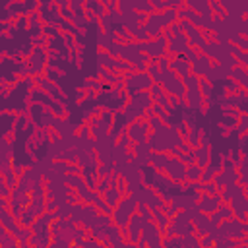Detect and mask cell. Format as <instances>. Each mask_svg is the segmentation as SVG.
<instances>
[{"mask_svg": "<svg viewBox=\"0 0 248 248\" xmlns=\"http://www.w3.org/2000/svg\"><path fill=\"white\" fill-rule=\"evenodd\" d=\"M0 225L12 234L14 231H16V227H17V221H16V217L12 215V211L6 207V209H0Z\"/></svg>", "mask_w": 248, "mask_h": 248, "instance_id": "cell-17", "label": "cell"}, {"mask_svg": "<svg viewBox=\"0 0 248 248\" xmlns=\"http://www.w3.org/2000/svg\"><path fill=\"white\" fill-rule=\"evenodd\" d=\"M145 219L136 211L132 217H130V221H128V227H126V238H128V242H132V244H136L138 240H140V236H141V231H143V227H145Z\"/></svg>", "mask_w": 248, "mask_h": 248, "instance_id": "cell-7", "label": "cell"}, {"mask_svg": "<svg viewBox=\"0 0 248 248\" xmlns=\"http://www.w3.org/2000/svg\"><path fill=\"white\" fill-rule=\"evenodd\" d=\"M196 205H198V211H200V213L211 215V213H213V211H217V207L221 205V196H219V192H217V194H213V196L202 194V196H200V200L196 202Z\"/></svg>", "mask_w": 248, "mask_h": 248, "instance_id": "cell-10", "label": "cell"}, {"mask_svg": "<svg viewBox=\"0 0 248 248\" xmlns=\"http://www.w3.org/2000/svg\"><path fill=\"white\" fill-rule=\"evenodd\" d=\"M130 33H132V37H134V39H138L140 43H147V41H149V35L145 33L143 25H138V27H136V29H132Z\"/></svg>", "mask_w": 248, "mask_h": 248, "instance_id": "cell-27", "label": "cell"}, {"mask_svg": "<svg viewBox=\"0 0 248 248\" xmlns=\"http://www.w3.org/2000/svg\"><path fill=\"white\" fill-rule=\"evenodd\" d=\"M169 68L182 79L186 76H190V64L184 60V56H174L170 62H169Z\"/></svg>", "mask_w": 248, "mask_h": 248, "instance_id": "cell-14", "label": "cell"}, {"mask_svg": "<svg viewBox=\"0 0 248 248\" xmlns=\"http://www.w3.org/2000/svg\"><path fill=\"white\" fill-rule=\"evenodd\" d=\"M145 74L151 78V81H153V83H159V81H161V70H159L157 62H153V60H151V62L147 64V68H145Z\"/></svg>", "mask_w": 248, "mask_h": 248, "instance_id": "cell-26", "label": "cell"}, {"mask_svg": "<svg viewBox=\"0 0 248 248\" xmlns=\"http://www.w3.org/2000/svg\"><path fill=\"white\" fill-rule=\"evenodd\" d=\"M202 178V169L194 163V165H188L186 167V182H200Z\"/></svg>", "mask_w": 248, "mask_h": 248, "instance_id": "cell-23", "label": "cell"}, {"mask_svg": "<svg viewBox=\"0 0 248 248\" xmlns=\"http://www.w3.org/2000/svg\"><path fill=\"white\" fill-rule=\"evenodd\" d=\"M136 207H138V202H136L132 196H124V198L112 207V213H110V221H112V225H116L118 229L126 231L130 217L136 213Z\"/></svg>", "mask_w": 248, "mask_h": 248, "instance_id": "cell-1", "label": "cell"}, {"mask_svg": "<svg viewBox=\"0 0 248 248\" xmlns=\"http://www.w3.org/2000/svg\"><path fill=\"white\" fill-rule=\"evenodd\" d=\"M217 215L225 221V219H231V217H232V211H231V207H229L227 203H221V205L217 207Z\"/></svg>", "mask_w": 248, "mask_h": 248, "instance_id": "cell-29", "label": "cell"}, {"mask_svg": "<svg viewBox=\"0 0 248 248\" xmlns=\"http://www.w3.org/2000/svg\"><path fill=\"white\" fill-rule=\"evenodd\" d=\"M227 87H229V89H238V83H236V81H232V79H231V81H229V83H227Z\"/></svg>", "mask_w": 248, "mask_h": 248, "instance_id": "cell-35", "label": "cell"}, {"mask_svg": "<svg viewBox=\"0 0 248 248\" xmlns=\"http://www.w3.org/2000/svg\"><path fill=\"white\" fill-rule=\"evenodd\" d=\"M192 157L196 161V165L200 169H203L207 163H209V157H211V149H209V143H200L198 147L192 149Z\"/></svg>", "mask_w": 248, "mask_h": 248, "instance_id": "cell-13", "label": "cell"}, {"mask_svg": "<svg viewBox=\"0 0 248 248\" xmlns=\"http://www.w3.org/2000/svg\"><path fill=\"white\" fill-rule=\"evenodd\" d=\"M141 52H145L149 56V60H153V62L163 58L167 54V39H165V35H159L155 39H149L147 43H141Z\"/></svg>", "mask_w": 248, "mask_h": 248, "instance_id": "cell-3", "label": "cell"}, {"mask_svg": "<svg viewBox=\"0 0 248 248\" xmlns=\"http://www.w3.org/2000/svg\"><path fill=\"white\" fill-rule=\"evenodd\" d=\"M143 29H145V33L149 35V39H155V37H159V35H161V29H163V21H161V16H159L157 12L149 14V16L145 17V21H143Z\"/></svg>", "mask_w": 248, "mask_h": 248, "instance_id": "cell-11", "label": "cell"}, {"mask_svg": "<svg viewBox=\"0 0 248 248\" xmlns=\"http://www.w3.org/2000/svg\"><path fill=\"white\" fill-rule=\"evenodd\" d=\"M149 132H151L149 130V124L143 118H138V120L130 122L128 128H126V136H128V140L132 143H143V141H147Z\"/></svg>", "mask_w": 248, "mask_h": 248, "instance_id": "cell-4", "label": "cell"}, {"mask_svg": "<svg viewBox=\"0 0 248 248\" xmlns=\"http://www.w3.org/2000/svg\"><path fill=\"white\" fill-rule=\"evenodd\" d=\"M165 172H167V178L172 180L174 184L186 182V165L178 157H169V163L165 167Z\"/></svg>", "mask_w": 248, "mask_h": 248, "instance_id": "cell-6", "label": "cell"}, {"mask_svg": "<svg viewBox=\"0 0 248 248\" xmlns=\"http://www.w3.org/2000/svg\"><path fill=\"white\" fill-rule=\"evenodd\" d=\"M147 248H161V240H163V232L157 229V225L153 221H147L143 231H141V236H140Z\"/></svg>", "mask_w": 248, "mask_h": 248, "instance_id": "cell-8", "label": "cell"}, {"mask_svg": "<svg viewBox=\"0 0 248 248\" xmlns=\"http://www.w3.org/2000/svg\"><path fill=\"white\" fill-rule=\"evenodd\" d=\"M81 176H83L87 188L95 190V186H97V182H99V174H97V170H93V169H83V170H81Z\"/></svg>", "mask_w": 248, "mask_h": 248, "instance_id": "cell-21", "label": "cell"}, {"mask_svg": "<svg viewBox=\"0 0 248 248\" xmlns=\"http://www.w3.org/2000/svg\"><path fill=\"white\" fill-rule=\"evenodd\" d=\"M0 248H17V240L8 232V234L0 240Z\"/></svg>", "mask_w": 248, "mask_h": 248, "instance_id": "cell-28", "label": "cell"}, {"mask_svg": "<svg viewBox=\"0 0 248 248\" xmlns=\"http://www.w3.org/2000/svg\"><path fill=\"white\" fill-rule=\"evenodd\" d=\"M219 190H217V186L213 184V182H205V184H202V194H207V196H213V194H217Z\"/></svg>", "mask_w": 248, "mask_h": 248, "instance_id": "cell-31", "label": "cell"}, {"mask_svg": "<svg viewBox=\"0 0 248 248\" xmlns=\"http://www.w3.org/2000/svg\"><path fill=\"white\" fill-rule=\"evenodd\" d=\"M10 194H12V190L6 186V180H4V176L0 174V198L8 200V198H10Z\"/></svg>", "mask_w": 248, "mask_h": 248, "instance_id": "cell-32", "label": "cell"}, {"mask_svg": "<svg viewBox=\"0 0 248 248\" xmlns=\"http://www.w3.org/2000/svg\"><path fill=\"white\" fill-rule=\"evenodd\" d=\"M213 238L209 236V234H203V236H200V248H213Z\"/></svg>", "mask_w": 248, "mask_h": 248, "instance_id": "cell-33", "label": "cell"}, {"mask_svg": "<svg viewBox=\"0 0 248 248\" xmlns=\"http://www.w3.org/2000/svg\"><path fill=\"white\" fill-rule=\"evenodd\" d=\"M211 64H213V62H211L205 54H202V52H200V54L196 56V60L190 64V74H192V76H196V78H203V76L209 72Z\"/></svg>", "mask_w": 248, "mask_h": 248, "instance_id": "cell-12", "label": "cell"}, {"mask_svg": "<svg viewBox=\"0 0 248 248\" xmlns=\"http://www.w3.org/2000/svg\"><path fill=\"white\" fill-rule=\"evenodd\" d=\"M122 198H124V196L118 192V188H116V186H110V188L103 194V200H105V203H107L108 207H114Z\"/></svg>", "mask_w": 248, "mask_h": 248, "instance_id": "cell-19", "label": "cell"}, {"mask_svg": "<svg viewBox=\"0 0 248 248\" xmlns=\"http://www.w3.org/2000/svg\"><path fill=\"white\" fill-rule=\"evenodd\" d=\"M159 85L163 87V91L167 95H172L176 99H184V85H182V79L169 68V70H163L161 72V81Z\"/></svg>", "mask_w": 248, "mask_h": 248, "instance_id": "cell-2", "label": "cell"}, {"mask_svg": "<svg viewBox=\"0 0 248 248\" xmlns=\"http://www.w3.org/2000/svg\"><path fill=\"white\" fill-rule=\"evenodd\" d=\"M229 76H232V81H236V83L240 85V89H246V85H248V79H246V68H242V66H234V68L231 70Z\"/></svg>", "mask_w": 248, "mask_h": 248, "instance_id": "cell-20", "label": "cell"}, {"mask_svg": "<svg viewBox=\"0 0 248 248\" xmlns=\"http://www.w3.org/2000/svg\"><path fill=\"white\" fill-rule=\"evenodd\" d=\"M124 248H138V244H132V242H124Z\"/></svg>", "mask_w": 248, "mask_h": 248, "instance_id": "cell-36", "label": "cell"}, {"mask_svg": "<svg viewBox=\"0 0 248 248\" xmlns=\"http://www.w3.org/2000/svg\"><path fill=\"white\" fill-rule=\"evenodd\" d=\"M184 6L190 8L192 12H196V14L202 16V17H213L211 8H209V2H205V0H202V2H194V0H190V2H186Z\"/></svg>", "mask_w": 248, "mask_h": 248, "instance_id": "cell-16", "label": "cell"}, {"mask_svg": "<svg viewBox=\"0 0 248 248\" xmlns=\"http://www.w3.org/2000/svg\"><path fill=\"white\" fill-rule=\"evenodd\" d=\"M99 76H101V79H105V81H108V83H114V81L118 79L110 70H105V68L99 70Z\"/></svg>", "mask_w": 248, "mask_h": 248, "instance_id": "cell-30", "label": "cell"}, {"mask_svg": "<svg viewBox=\"0 0 248 248\" xmlns=\"http://www.w3.org/2000/svg\"><path fill=\"white\" fill-rule=\"evenodd\" d=\"M190 48L188 45V39L184 37V33H172L169 39H167V52L174 54V56H182L186 50Z\"/></svg>", "mask_w": 248, "mask_h": 248, "instance_id": "cell-9", "label": "cell"}, {"mask_svg": "<svg viewBox=\"0 0 248 248\" xmlns=\"http://www.w3.org/2000/svg\"><path fill=\"white\" fill-rule=\"evenodd\" d=\"M169 163V155L167 153H161V151H151L149 153V165L155 169V170H163Z\"/></svg>", "mask_w": 248, "mask_h": 248, "instance_id": "cell-18", "label": "cell"}, {"mask_svg": "<svg viewBox=\"0 0 248 248\" xmlns=\"http://www.w3.org/2000/svg\"><path fill=\"white\" fill-rule=\"evenodd\" d=\"M97 60L101 62V66H103L105 70H107V68H108V70H114V64H116V58H112V56H110L108 52H105V50H101V52L97 54Z\"/></svg>", "mask_w": 248, "mask_h": 248, "instance_id": "cell-25", "label": "cell"}, {"mask_svg": "<svg viewBox=\"0 0 248 248\" xmlns=\"http://www.w3.org/2000/svg\"><path fill=\"white\" fill-rule=\"evenodd\" d=\"M246 124H248V116L246 114H240V120H238V132L240 134L246 132Z\"/></svg>", "mask_w": 248, "mask_h": 248, "instance_id": "cell-34", "label": "cell"}, {"mask_svg": "<svg viewBox=\"0 0 248 248\" xmlns=\"http://www.w3.org/2000/svg\"><path fill=\"white\" fill-rule=\"evenodd\" d=\"M132 4V10L138 12V14H143V16H149L153 14V8H151V2H143V0H134L130 2Z\"/></svg>", "mask_w": 248, "mask_h": 248, "instance_id": "cell-22", "label": "cell"}, {"mask_svg": "<svg viewBox=\"0 0 248 248\" xmlns=\"http://www.w3.org/2000/svg\"><path fill=\"white\" fill-rule=\"evenodd\" d=\"M151 85H153V81H151V78H149L145 72H136V74L128 76V78H126V83H124V87H126L128 93L145 91V89H149Z\"/></svg>", "mask_w": 248, "mask_h": 248, "instance_id": "cell-5", "label": "cell"}, {"mask_svg": "<svg viewBox=\"0 0 248 248\" xmlns=\"http://www.w3.org/2000/svg\"><path fill=\"white\" fill-rule=\"evenodd\" d=\"M192 225H194V231H196L200 236L207 234V232H209V229H211L209 215H205V213H196V215L192 217Z\"/></svg>", "mask_w": 248, "mask_h": 248, "instance_id": "cell-15", "label": "cell"}, {"mask_svg": "<svg viewBox=\"0 0 248 248\" xmlns=\"http://www.w3.org/2000/svg\"><path fill=\"white\" fill-rule=\"evenodd\" d=\"M35 219H37V217L25 207V209L21 211V215L17 217V225H19V227H27V229H31V225L35 223Z\"/></svg>", "mask_w": 248, "mask_h": 248, "instance_id": "cell-24", "label": "cell"}]
</instances>
